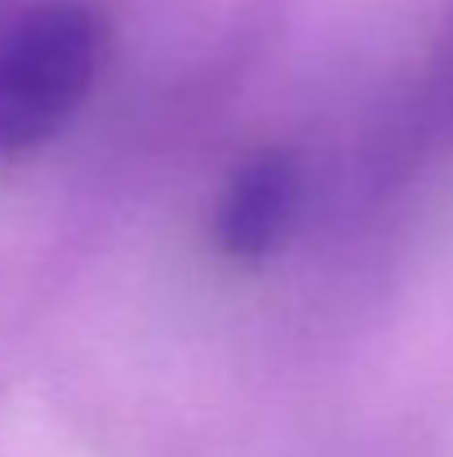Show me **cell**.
Wrapping results in <instances>:
<instances>
[{
	"label": "cell",
	"mask_w": 453,
	"mask_h": 457,
	"mask_svg": "<svg viewBox=\"0 0 453 457\" xmlns=\"http://www.w3.org/2000/svg\"><path fill=\"white\" fill-rule=\"evenodd\" d=\"M103 18L80 0H45L0 31V155L58 138L103 71Z\"/></svg>",
	"instance_id": "cell-1"
},
{
	"label": "cell",
	"mask_w": 453,
	"mask_h": 457,
	"mask_svg": "<svg viewBox=\"0 0 453 457\" xmlns=\"http://www.w3.org/2000/svg\"><path fill=\"white\" fill-rule=\"evenodd\" d=\"M302 213V160L289 147L245 155L214 209V245L231 262H267Z\"/></svg>",
	"instance_id": "cell-2"
}]
</instances>
